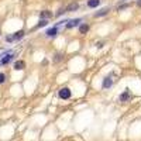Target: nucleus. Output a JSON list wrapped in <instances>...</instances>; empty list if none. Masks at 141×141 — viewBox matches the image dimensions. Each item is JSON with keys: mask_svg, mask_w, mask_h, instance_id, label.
Wrapping results in <instances>:
<instances>
[{"mask_svg": "<svg viewBox=\"0 0 141 141\" xmlns=\"http://www.w3.org/2000/svg\"><path fill=\"white\" fill-rule=\"evenodd\" d=\"M47 24H48V21H47V20H40V23L37 24V27H38V28H41V27H45Z\"/></svg>", "mask_w": 141, "mask_h": 141, "instance_id": "2eb2a0df", "label": "nucleus"}, {"mask_svg": "<svg viewBox=\"0 0 141 141\" xmlns=\"http://www.w3.org/2000/svg\"><path fill=\"white\" fill-rule=\"evenodd\" d=\"M99 4H100V0H88V7H90V9H95Z\"/></svg>", "mask_w": 141, "mask_h": 141, "instance_id": "9b49d317", "label": "nucleus"}, {"mask_svg": "<svg viewBox=\"0 0 141 141\" xmlns=\"http://www.w3.org/2000/svg\"><path fill=\"white\" fill-rule=\"evenodd\" d=\"M11 58H13V55H7L6 58H3V59L0 61V64H1V65H4V64H9V62L11 61Z\"/></svg>", "mask_w": 141, "mask_h": 141, "instance_id": "4468645a", "label": "nucleus"}, {"mask_svg": "<svg viewBox=\"0 0 141 141\" xmlns=\"http://www.w3.org/2000/svg\"><path fill=\"white\" fill-rule=\"evenodd\" d=\"M106 14H109V9H107V7L96 11V13H95V17H103V16H106Z\"/></svg>", "mask_w": 141, "mask_h": 141, "instance_id": "9d476101", "label": "nucleus"}, {"mask_svg": "<svg viewBox=\"0 0 141 141\" xmlns=\"http://www.w3.org/2000/svg\"><path fill=\"white\" fill-rule=\"evenodd\" d=\"M137 6H138V7H141V0H137Z\"/></svg>", "mask_w": 141, "mask_h": 141, "instance_id": "412c9836", "label": "nucleus"}, {"mask_svg": "<svg viewBox=\"0 0 141 141\" xmlns=\"http://www.w3.org/2000/svg\"><path fill=\"white\" fill-rule=\"evenodd\" d=\"M103 89H109V88H111L113 86V79H111V75H109V76H106L105 79H103Z\"/></svg>", "mask_w": 141, "mask_h": 141, "instance_id": "7ed1b4c3", "label": "nucleus"}, {"mask_svg": "<svg viewBox=\"0 0 141 141\" xmlns=\"http://www.w3.org/2000/svg\"><path fill=\"white\" fill-rule=\"evenodd\" d=\"M58 96H59V99L68 100V99H70V96H72V92H70L69 88H62V89L58 90Z\"/></svg>", "mask_w": 141, "mask_h": 141, "instance_id": "f257e3e1", "label": "nucleus"}, {"mask_svg": "<svg viewBox=\"0 0 141 141\" xmlns=\"http://www.w3.org/2000/svg\"><path fill=\"white\" fill-rule=\"evenodd\" d=\"M6 41H9V42H11V41H13V37H11V35H9V37H6Z\"/></svg>", "mask_w": 141, "mask_h": 141, "instance_id": "6ab92c4d", "label": "nucleus"}, {"mask_svg": "<svg viewBox=\"0 0 141 141\" xmlns=\"http://www.w3.org/2000/svg\"><path fill=\"white\" fill-rule=\"evenodd\" d=\"M89 31V26L86 24V23H83V24H80L79 26V33L80 34H86Z\"/></svg>", "mask_w": 141, "mask_h": 141, "instance_id": "f8f14e48", "label": "nucleus"}, {"mask_svg": "<svg viewBox=\"0 0 141 141\" xmlns=\"http://www.w3.org/2000/svg\"><path fill=\"white\" fill-rule=\"evenodd\" d=\"M64 59V54L62 52H57L55 54V57H54V62H61Z\"/></svg>", "mask_w": 141, "mask_h": 141, "instance_id": "ddd939ff", "label": "nucleus"}, {"mask_svg": "<svg viewBox=\"0 0 141 141\" xmlns=\"http://www.w3.org/2000/svg\"><path fill=\"white\" fill-rule=\"evenodd\" d=\"M4 82H6V75L0 72V85H1V83H4Z\"/></svg>", "mask_w": 141, "mask_h": 141, "instance_id": "dca6fc26", "label": "nucleus"}, {"mask_svg": "<svg viewBox=\"0 0 141 141\" xmlns=\"http://www.w3.org/2000/svg\"><path fill=\"white\" fill-rule=\"evenodd\" d=\"M11 37H13V41L21 40L23 37H24V31H23V30H20V31H17V33H14V35H11Z\"/></svg>", "mask_w": 141, "mask_h": 141, "instance_id": "1a4fd4ad", "label": "nucleus"}, {"mask_svg": "<svg viewBox=\"0 0 141 141\" xmlns=\"http://www.w3.org/2000/svg\"><path fill=\"white\" fill-rule=\"evenodd\" d=\"M62 13H64V9H59L58 10V13H57V16H61Z\"/></svg>", "mask_w": 141, "mask_h": 141, "instance_id": "aec40b11", "label": "nucleus"}, {"mask_svg": "<svg viewBox=\"0 0 141 141\" xmlns=\"http://www.w3.org/2000/svg\"><path fill=\"white\" fill-rule=\"evenodd\" d=\"M45 34H47V37H55V35L58 34V27L55 26V27H52V28H48Z\"/></svg>", "mask_w": 141, "mask_h": 141, "instance_id": "39448f33", "label": "nucleus"}, {"mask_svg": "<svg viewBox=\"0 0 141 141\" xmlns=\"http://www.w3.org/2000/svg\"><path fill=\"white\" fill-rule=\"evenodd\" d=\"M131 99V92H130V89H126L121 95H120V97H119V102H121V103H126V102H128Z\"/></svg>", "mask_w": 141, "mask_h": 141, "instance_id": "f03ea898", "label": "nucleus"}, {"mask_svg": "<svg viewBox=\"0 0 141 141\" xmlns=\"http://www.w3.org/2000/svg\"><path fill=\"white\" fill-rule=\"evenodd\" d=\"M103 45H105V42H103V41H100V42H96V48H103Z\"/></svg>", "mask_w": 141, "mask_h": 141, "instance_id": "f3484780", "label": "nucleus"}, {"mask_svg": "<svg viewBox=\"0 0 141 141\" xmlns=\"http://www.w3.org/2000/svg\"><path fill=\"white\" fill-rule=\"evenodd\" d=\"M126 7H128V4H121V6H119V10H123Z\"/></svg>", "mask_w": 141, "mask_h": 141, "instance_id": "a211bd4d", "label": "nucleus"}, {"mask_svg": "<svg viewBox=\"0 0 141 141\" xmlns=\"http://www.w3.org/2000/svg\"><path fill=\"white\" fill-rule=\"evenodd\" d=\"M78 9H79V4L73 1V3H70V4L68 6V7H66L65 11H75V10H78Z\"/></svg>", "mask_w": 141, "mask_h": 141, "instance_id": "6e6552de", "label": "nucleus"}, {"mask_svg": "<svg viewBox=\"0 0 141 141\" xmlns=\"http://www.w3.org/2000/svg\"><path fill=\"white\" fill-rule=\"evenodd\" d=\"M24 68H26V62L24 61H17L14 64V69L16 70H23Z\"/></svg>", "mask_w": 141, "mask_h": 141, "instance_id": "423d86ee", "label": "nucleus"}, {"mask_svg": "<svg viewBox=\"0 0 141 141\" xmlns=\"http://www.w3.org/2000/svg\"><path fill=\"white\" fill-rule=\"evenodd\" d=\"M80 21H82V18H73V20H69V21L66 23V28H73V27H78Z\"/></svg>", "mask_w": 141, "mask_h": 141, "instance_id": "20e7f679", "label": "nucleus"}, {"mask_svg": "<svg viewBox=\"0 0 141 141\" xmlns=\"http://www.w3.org/2000/svg\"><path fill=\"white\" fill-rule=\"evenodd\" d=\"M52 17V13L49 11V10H44V11H41L40 13V18L41 20H45V18H49Z\"/></svg>", "mask_w": 141, "mask_h": 141, "instance_id": "0eeeda50", "label": "nucleus"}]
</instances>
